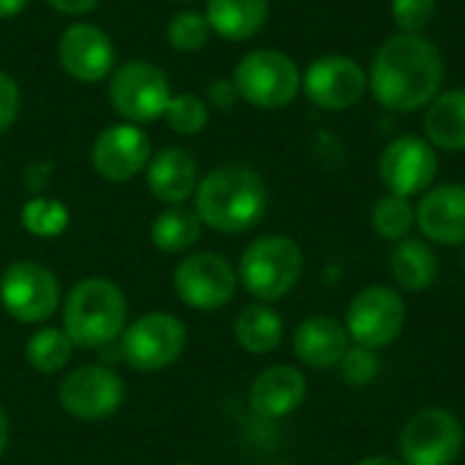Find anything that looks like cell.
I'll return each mask as SVG.
<instances>
[{
	"label": "cell",
	"instance_id": "obj_1",
	"mask_svg": "<svg viewBox=\"0 0 465 465\" xmlns=\"http://www.w3.org/2000/svg\"><path fill=\"white\" fill-rule=\"evenodd\" d=\"M444 84V54L422 33H395L373 54L368 90L373 98L401 114L425 109Z\"/></svg>",
	"mask_w": 465,
	"mask_h": 465
},
{
	"label": "cell",
	"instance_id": "obj_2",
	"mask_svg": "<svg viewBox=\"0 0 465 465\" xmlns=\"http://www.w3.org/2000/svg\"><path fill=\"white\" fill-rule=\"evenodd\" d=\"M270 191L264 177L248 163H223L196 188V215L221 234L253 229L267 213Z\"/></svg>",
	"mask_w": 465,
	"mask_h": 465
},
{
	"label": "cell",
	"instance_id": "obj_3",
	"mask_svg": "<svg viewBox=\"0 0 465 465\" xmlns=\"http://www.w3.org/2000/svg\"><path fill=\"white\" fill-rule=\"evenodd\" d=\"M128 305L117 283L106 278L79 281L63 311V330L79 349H104L125 330Z\"/></svg>",
	"mask_w": 465,
	"mask_h": 465
},
{
	"label": "cell",
	"instance_id": "obj_4",
	"mask_svg": "<svg viewBox=\"0 0 465 465\" xmlns=\"http://www.w3.org/2000/svg\"><path fill=\"white\" fill-rule=\"evenodd\" d=\"M305 272L302 248L286 234H267L253 240L240 259V283L256 302H278L294 292Z\"/></svg>",
	"mask_w": 465,
	"mask_h": 465
},
{
	"label": "cell",
	"instance_id": "obj_5",
	"mask_svg": "<svg viewBox=\"0 0 465 465\" xmlns=\"http://www.w3.org/2000/svg\"><path fill=\"white\" fill-rule=\"evenodd\" d=\"M232 82L237 95L256 109H283L302 90V74L297 63L278 49L248 52L237 63Z\"/></svg>",
	"mask_w": 465,
	"mask_h": 465
},
{
	"label": "cell",
	"instance_id": "obj_6",
	"mask_svg": "<svg viewBox=\"0 0 465 465\" xmlns=\"http://www.w3.org/2000/svg\"><path fill=\"white\" fill-rule=\"evenodd\" d=\"M349 341L373 351H381L392 346L403 327H406V302L403 294L392 286H365L357 292L346 308V322H343Z\"/></svg>",
	"mask_w": 465,
	"mask_h": 465
},
{
	"label": "cell",
	"instance_id": "obj_7",
	"mask_svg": "<svg viewBox=\"0 0 465 465\" xmlns=\"http://www.w3.org/2000/svg\"><path fill=\"white\" fill-rule=\"evenodd\" d=\"M465 425L447 409H422L401 430L403 465H455L463 455Z\"/></svg>",
	"mask_w": 465,
	"mask_h": 465
},
{
	"label": "cell",
	"instance_id": "obj_8",
	"mask_svg": "<svg viewBox=\"0 0 465 465\" xmlns=\"http://www.w3.org/2000/svg\"><path fill=\"white\" fill-rule=\"evenodd\" d=\"M439 174V150L414 134L395 136L379 155V180L387 193L411 199L433 188Z\"/></svg>",
	"mask_w": 465,
	"mask_h": 465
},
{
	"label": "cell",
	"instance_id": "obj_9",
	"mask_svg": "<svg viewBox=\"0 0 465 465\" xmlns=\"http://www.w3.org/2000/svg\"><path fill=\"white\" fill-rule=\"evenodd\" d=\"M123 357L136 371H161L180 360L188 343L185 324L172 313H144L123 330Z\"/></svg>",
	"mask_w": 465,
	"mask_h": 465
},
{
	"label": "cell",
	"instance_id": "obj_10",
	"mask_svg": "<svg viewBox=\"0 0 465 465\" xmlns=\"http://www.w3.org/2000/svg\"><path fill=\"white\" fill-rule=\"evenodd\" d=\"M302 90L324 112H349L368 93V71L349 54H322L305 68Z\"/></svg>",
	"mask_w": 465,
	"mask_h": 465
},
{
	"label": "cell",
	"instance_id": "obj_11",
	"mask_svg": "<svg viewBox=\"0 0 465 465\" xmlns=\"http://www.w3.org/2000/svg\"><path fill=\"white\" fill-rule=\"evenodd\" d=\"M0 302L11 319L22 324H38L57 311L60 283L49 267L38 262H16L3 272Z\"/></svg>",
	"mask_w": 465,
	"mask_h": 465
},
{
	"label": "cell",
	"instance_id": "obj_12",
	"mask_svg": "<svg viewBox=\"0 0 465 465\" xmlns=\"http://www.w3.org/2000/svg\"><path fill=\"white\" fill-rule=\"evenodd\" d=\"M237 270L218 253H191L174 270V292L193 311H218L237 294Z\"/></svg>",
	"mask_w": 465,
	"mask_h": 465
},
{
	"label": "cell",
	"instance_id": "obj_13",
	"mask_svg": "<svg viewBox=\"0 0 465 465\" xmlns=\"http://www.w3.org/2000/svg\"><path fill=\"white\" fill-rule=\"evenodd\" d=\"M109 98L117 114H123L131 123H153L163 117L166 104L172 98L169 79L166 74L147 63V60H134L125 63L109 84Z\"/></svg>",
	"mask_w": 465,
	"mask_h": 465
},
{
	"label": "cell",
	"instance_id": "obj_14",
	"mask_svg": "<svg viewBox=\"0 0 465 465\" xmlns=\"http://www.w3.org/2000/svg\"><path fill=\"white\" fill-rule=\"evenodd\" d=\"M60 406L82 422H98L114 414L125 398L123 379L106 365H84L60 384Z\"/></svg>",
	"mask_w": 465,
	"mask_h": 465
},
{
	"label": "cell",
	"instance_id": "obj_15",
	"mask_svg": "<svg viewBox=\"0 0 465 465\" xmlns=\"http://www.w3.org/2000/svg\"><path fill=\"white\" fill-rule=\"evenodd\" d=\"M153 158L150 136L134 123L109 125L93 144V166L109 183H125L147 169Z\"/></svg>",
	"mask_w": 465,
	"mask_h": 465
},
{
	"label": "cell",
	"instance_id": "obj_16",
	"mask_svg": "<svg viewBox=\"0 0 465 465\" xmlns=\"http://www.w3.org/2000/svg\"><path fill=\"white\" fill-rule=\"evenodd\" d=\"M57 60L63 71L76 82H101L114 65V46L101 27L76 22L63 30L57 44Z\"/></svg>",
	"mask_w": 465,
	"mask_h": 465
},
{
	"label": "cell",
	"instance_id": "obj_17",
	"mask_svg": "<svg viewBox=\"0 0 465 465\" xmlns=\"http://www.w3.org/2000/svg\"><path fill=\"white\" fill-rule=\"evenodd\" d=\"M417 229L428 242L465 245V185L441 183L428 188L414 204Z\"/></svg>",
	"mask_w": 465,
	"mask_h": 465
},
{
	"label": "cell",
	"instance_id": "obj_18",
	"mask_svg": "<svg viewBox=\"0 0 465 465\" xmlns=\"http://www.w3.org/2000/svg\"><path fill=\"white\" fill-rule=\"evenodd\" d=\"M308 395V381L294 365L264 368L248 392V406L262 420H283L294 414Z\"/></svg>",
	"mask_w": 465,
	"mask_h": 465
},
{
	"label": "cell",
	"instance_id": "obj_19",
	"mask_svg": "<svg viewBox=\"0 0 465 465\" xmlns=\"http://www.w3.org/2000/svg\"><path fill=\"white\" fill-rule=\"evenodd\" d=\"M349 346L351 341L343 322L332 316H308L294 330V354L313 371L338 368Z\"/></svg>",
	"mask_w": 465,
	"mask_h": 465
},
{
	"label": "cell",
	"instance_id": "obj_20",
	"mask_svg": "<svg viewBox=\"0 0 465 465\" xmlns=\"http://www.w3.org/2000/svg\"><path fill=\"white\" fill-rule=\"evenodd\" d=\"M147 188L163 204H183L199 188L196 158L183 147H163L147 163Z\"/></svg>",
	"mask_w": 465,
	"mask_h": 465
},
{
	"label": "cell",
	"instance_id": "obj_21",
	"mask_svg": "<svg viewBox=\"0 0 465 465\" xmlns=\"http://www.w3.org/2000/svg\"><path fill=\"white\" fill-rule=\"evenodd\" d=\"M425 139L444 153L465 150V87L441 90L425 106Z\"/></svg>",
	"mask_w": 465,
	"mask_h": 465
},
{
	"label": "cell",
	"instance_id": "obj_22",
	"mask_svg": "<svg viewBox=\"0 0 465 465\" xmlns=\"http://www.w3.org/2000/svg\"><path fill=\"white\" fill-rule=\"evenodd\" d=\"M207 22L226 41H248L262 33L270 0H207Z\"/></svg>",
	"mask_w": 465,
	"mask_h": 465
},
{
	"label": "cell",
	"instance_id": "obj_23",
	"mask_svg": "<svg viewBox=\"0 0 465 465\" xmlns=\"http://www.w3.org/2000/svg\"><path fill=\"white\" fill-rule=\"evenodd\" d=\"M390 272L398 289L409 294H422L425 289L433 286L439 275V259L430 248L428 240L406 237L395 242L392 256H390Z\"/></svg>",
	"mask_w": 465,
	"mask_h": 465
},
{
	"label": "cell",
	"instance_id": "obj_24",
	"mask_svg": "<svg viewBox=\"0 0 465 465\" xmlns=\"http://www.w3.org/2000/svg\"><path fill=\"white\" fill-rule=\"evenodd\" d=\"M234 338L248 354H270L283 341V319L272 305L251 302L234 319Z\"/></svg>",
	"mask_w": 465,
	"mask_h": 465
},
{
	"label": "cell",
	"instance_id": "obj_25",
	"mask_svg": "<svg viewBox=\"0 0 465 465\" xmlns=\"http://www.w3.org/2000/svg\"><path fill=\"white\" fill-rule=\"evenodd\" d=\"M150 237H153L155 248H161L163 253H180L199 242L202 221H199L196 210L174 204L153 221Z\"/></svg>",
	"mask_w": 465,
	"mask_h": 465
},
{
	"label": "cell",
	"instance_id": "obj_26",
	"mask_svg": "<svg viewBox=\"0 0 465 465\" xmlns=\"http://www.w3.org/2000/svg\"><path fill=\"white\" fill-rule=\"evenodd\" d=\"M371 226L387 242L406 240L411 234V229L417 226V213H414L411 199H403L395 193L379 196L371 210Z\"/></svg>",
	"mask_w": 465,
	"mask_h": 465
},
{
	"label": "cell",
	"instance_id": "obj_27",
	"mask_svg": "<svg viewBox=\"0 0 465 465\" xmlns=\"http://www.w3.org/2000/svg\"><path fill=\"white\" fill-rule=\"evenodd\" d=\"M71 349H74V343L65 335V330L46 327V330H38L27 341L25 357H27L33 371H38V373H57V371H63L68 365Z\"/></svg>",
	"mask_w": 465,
	"mask_h": 465
},
{
	"label": "cell",
	"instance_id": "obj_28",
	"mask_svg": "<svg viewBox=\"0 0 465 465\" xmlns=\"http://www.w3.org/2000/svg\"><path fill=\"white\" fill-rule=\"evenodd\" d=\"M68 207L57 199H46V196H33L25 207H22V226L35 234V237H60L68 229Z\"/></svg>",
	"mask_w": 465,
	"mask_h": 465
},
{
	"label": "cell",
	"instance_id": "obj_29",
	"mask_svg": "<svg viewBox=\"0 0 465 465\" xmlns=\"http://www.w3.org/2000/svg\"><path fill=\"white\" fill-rule=\"evenodd\" d=\"M166 125L174 134L183 136H193L199 131H204V125L210 123V106L204 98L193 95V93H183V95H172L163 112Z\"/></svg>",
	"mask_w": 465,
	"mask_h": 465
},
{
	"label": "cell",
	"instance_id": "obj_30",
	"mask_svg": "<svg viewBox=\"0 0 465 465\" xmlns=\"http://www.w3.org/2000/svg\"><path fill=\"white\" fill-rule=\"evenodd\" d=\"M210 33H213V27H210L207 16H202L199 11H183L169 22L166 41L180 52H196V49L207 46Z\"/></svg>",
	"mask_w": 465,
	"mask_h": 465
},
{
	"label": "cell",
	"instance_id": "obj_31",
	"mask_svg": "<svg viewBox=\"0 0 465 465\" xmlns=\"http://www.w3.org/2000/svg\"><path fill=\"white\" fill-rule=\"evenodd\" d=\"M338 371H341V379H343L349 387H354V390L371 387V384L379 379V371H381L379 351L351 343V346L346 349V354H343Z\"/></svg>",
	"mask_w": 465,
	"mask_h": 465
},
{
	"label": "cell",
	"instance_id": "obj_32",
	"mask_svg": "<svg viewBox=\"0 0 465 465\" xmlns=\"http://www.w3.org/2000/svg\"><path fill=\"white\" fill-rule=\"evenodd\" d=\"M390 11H392L398 33L422 35L430 27V22L436 19L439 0H392Z\"/></svg>",
	"mask_w": 465,
	"mask_h": 465
},
{
	"label": "cell",
	"instance_id": "obj_33",
	"mask_svg": "<svg viewBox=\"0 0 465 465\" xmlns=\"http://www.w3.org/2000/svg\"><path fill=\"white\" fill-rule=\"evenodd\" d=\"M19 101L22 98H19L16 82L5 71H0V134H5L14 125L16 114H19Z\"/></svg>",
	"mask_w": 465,
	"mask_h": 465
},
{
	"label": "cell",
	"instance_id": "obj_34",
	"mask_svg": "<svg viewBox=\"0 0 465 465\" xmlns=\"http://www.w3.org/2000/svg\"><path fill=\"white\" fill-rule=\"evenodd\" d=\"M207 98H210V104L218 106V109H232L234 101H237L240 95H237V87H234L232 79H215V82L210 84Z\"/></svg>",
	"mask_w": 465,
	"mask_h": 465
},
{
	"label": "cell",
	"instance_id": "obj_35",
	"mask_svg": "<svg viewBox=\"0 0 465 465\" xmlns=\"http://www.w3.org/2000/svg\"><path fill=\"white\" fill-rule=\"evenodd\" d=\"M52 8L63 11V14H71V16H79V14H87L98 5V0H46Z\"/></svg>",
	"mask_w": 465,
	"mask_h": 465
},
{
	"label": "cell",
	"instance_id": "obj_36",
	"mask_svg": "<svg viewBox=\"0 0 465 465\" xmlns=\"http://www.w3.org/2000/svg\"><path fill=\"white\" fill-rule=\"evenodd\" d=\"M30 0H0V19H14L16 14L25 11Z\"/></svg>",
	"mask_w": 465,
	"mask_h": 465
},
{
	"label": "cell",
	"instance_id": "obj_37",
	"mask_svg": "<svg viewBox=\"0 0 465 465\" xmlns=\"http://www.w3.org/2000/svg\"><path fill=\"white\" fill-rule=\"evenodd\" d=\"M357 465H403V460H398V458H390V455H371V458L360 460Z\"/></svg>",
	"mask_w": 465,
	"mask_h": 465
},
{
	"label": "cell",
	"instance_id": "obj_38",
	"mask_svg": "<svg viewBox=\"0 0 465 465\" xmlns=\"http://www.w3.org/2000/svg\"><path fill=\"white\" fill-rule=\"evenodd\" d=\"M5 444H8V417L0 409V455L5 452Z\"/></svg>",
	"mask_w": 465,
	"mask_h": 465
},
{
	"label": "cell",
	"instance_id": "obj_39",
	"mask_svg": "<svg viewBox=\"0 0 465 465\" xmlns=\"http://www.w3.org/2000/svg\"><path fill=\"white\" fill-rule=\"evenodd\" d=\"M278 465H292V463H278Z\"/></svg>",
	"mask_w": 465,
	"mask_h": 465
},
{
	"label": "cell",
	"instance_id": "obj_40",
	"mask_svg": "<svg viewBox=\"0 0 465 465\" xmlns=\"http://www.w3.org/2000/svg\"><path fill=\"white\" fill-rule=\"evenodd\" d=\"M463 272H465V259H463Z\"/></svg>",
	"mask_w": 465,
	"mask_h": 465
},
{
	"label": "cell",
	"instance_id": "obj_41",
	"mask_svg": "<svg viewBox=\"0 0 465 465\" xmlns=\"http://www.w3.org/2000/svg\"><path fill=\"white\" fill-rule=\"evenodd\" d=\"M183 465H193V463H183Z\"/></svg>",
	"mask_w": 465,
	"mask_h": 465
},
{
	"label": "cell",
	"instance_id": "obj_42",
	"mask_svg": "<svg viewBox=\"0 0 465 465\" xmlns=\"http://www.w3.org/2000/svg\"><path fill=\"white\" fill-rule=\"evenodd\" d=\"M463 425H465V422H463Z\"/></svg>",
	"mask_w": 465,
	"mask_h": 465
}]
</instances>
